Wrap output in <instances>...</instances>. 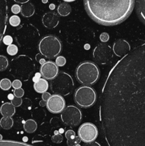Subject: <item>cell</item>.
I'll return each instance as SVG.
<instances>
[{"label":"cell","instance_id":"8fae6325","mask_svg":"<svg viewBox=\"0 0 145 146\" xmlns=\"http://www.w3.org/2000/svg\"><path fill=\"white\" fill-rule=\"evenodd\" d=\"M78 136L84 143L93 142L98 135V130L96 125L91 123H85L80 126L78 131Z\"/></svg>","mask_w":145,"mask_h":146},{"label":"cell","instance_id":"f546056e","mask_svg":"<svg viewBox=\"0 0 145 146\" xmlns=\"http://www.w3.org/2000/svg\"><path fill=\"white\" fill-rule=\"evenodd\" d=\"M81 142V140L79 136H75L72 139H69L67 141V145L68 146H75L78 145Z\"/></svg>","mask_w":145,"mask_h":146},{"label":"cell","instance_id":"7c38bea8","mask_svg":"<svg viewBox=\"0 0 145 146\" xmlns=\"http://www.w3.org/2000/svg\"><path fill=\"white\" fill-rule=\"evenodd\" d=\"M46 107L52 113H60L65 108V101L63 96L59 95H53L46 102Z\"/></svg>","mask_w":145,"mask_h":146},{"label":"cell","instance_id":"ba28073f","mask_svg":"<svg viewBox=\"0 0 145 146\" xmlns=\"http://www.w3.org/2000/svg\"><path fill=\"white\" fill-rule=\"evenodd\" d=\"M97 100L95 90L88 86H80L74 94V101L81 108H87L94 105Z\"/></svg>","mask_w":145,"mask_h":146},{"label":"cell","instance_id":"7bdbcfd3","mask_svg":"<svg viewBox=\"0 0 145 146\" xmlns=\"http://www.w3.org/2000/svg\"><path fill=\"white\" fill-rule=\"evenodd\" d=\"M84 146H101L97 142H90V143H87Z\"/></svg>","mask_w":145,"mask_h":146},{"label":"cell","instance_id":"74e56055","mask_svg":"<svg viewBox=\"0 0 145 146\" xmlns=\"http://www.w3.org/2000/svg\"><path fill=\"white\" fill-rule=\"evenodd\" d=\"M100 41H102V42H107V41H109V34L106 32L102 33V34H100Z\"/></svg>","mask_w":145,"mask_h":146},{"label":"cell","instance_id":"4fadbf2b","mask_svg":"<svg viewBox=\"0 0 145 146\" xmlns=\"http://www.w3.org/2000/svg\"><path fill=\"white\" fill-rule=\"evenodd\" d=\"M58 68L55 63L46 61L42 64L40 68V74L45 80H52L58 75Z\"/></svg>","mask_w":145,"mask_h":146},{"label":"cell","instance_id":"f1b7e54d","mask_svg":"<svg viewBox=\"0 0 145 146\" xmlns=\"http://www.w3.org/2000/svg\"><path fill=\"white\" fill-rule=\"evenodd\" d=\"M18 48L16 45L11 44V45L7 46V54L10 56H15L16 54L18 53Z\"/></svg>","mask_w":145,"mask_h":146},{"label":"cell","instance_id":"44dd1931","mask_svg":"<svg viewBox=\"0 0 145 146\" xmlns=\"http://www.w3.org/2000/svg\"><path fill=\"white\" fill-rule=\"evenodd\" d=\"M57 11L58 14L61 17H67L69 15L71 12V7L68 3H61L58 5L57 8Z\"/></svg>","mask_w":145,"mask_h":146},{"label":"cell","instance_id":"30bf717a","mask_svg":"<svg viewBox=\"0 0 145 146\" xmlns=\"http://www.w3.org/2000/svg\"><path fill=\"white\" fill-rule=\"evenodd\" d=\"M93 58L99 64H106L113 56L112 49L107 44H98L93 50Z\"/></svg>","mask_w":145,"mask_h":146},{"label":"cell","instance_id":"83f0119b","mask_svg":"<svg viewBox=\"0 0 145 146\" xmlns=\"http://www.w3.org/2000/svg\"><path fill=\"white\" fill-rule=\"evenodd\" d=\"M9 22L10 25L12 26V27H18L21 23V19L16 15L11 16L9 18Z\"/></svg>","mask_w":145,"mask_h":146},{"label":"cell","instance_id":"4dcf8cb0","mask_svg":"<svg viewBox=\"0 0 145 146\" xmlns=\"http://www.w3.org/2000/svg\"><path fill=\"white\" fill-rule=\"evenodd\" d=\"M65 64H66V59L65 57L62 56H58L55 59V64L57 65V66H63Z\"/></svg>","mask_w":145,"mask_h":146},{"label":"cell","instance_id":"d590c367","mask_svg":"<svg viewBox=\"0 0 145 146\" xmlns=\"http://www.w3.org/2000/svg\"><path fill=\"white\" fill-rule=\"evenodd\" d=\"M2 41H3V43H4L5 45L9 46V45H11V44H12L13 38L11 36L7 35V36H5L3 37Z\"/></svg>","mask_w":145,"mask_h":146},{"label":"cell","instance_id":"ab89813d","mask_svg":"<svg viewBox=\"0 0 145 146\" xmlns=\"http://www.w3.org/2000/svg\"><path fill=\"white\" fill-rule=\"evenodd\" d=\"M11 11L15 14H18L19 12H21V7L18 4H14L11 7Z\"/></svg>","mask_w":145,"mask_h":146},{"label":"cell","instance_id":"6da1fadb","mask_svg":"<svg viewBox=\"0 0 145 146\" xmlns=\"http://www.w3.org/2000/svg\"><path fill=\"white\" fill-rule=\"evenodd\" d=\"M100 121L108 146H145V43L122 57L108 74Z\"/></svg>","mask_w":145,"mask_h":146},{"label":"cell","instance_id":"277c9868","mask_svg":"<svg viewBox=\"0 0 145 146\" xmlns=\"http://www.w3.org/2000/svg\"><path fill=\"white\" fill-rule=\"evenodd\" d=\"M75 76L80 84L82 85H92L99 78V68L93 62L84 61L77 66Z\"/></svg>","mask_w":145,"mask_h":146},{"label":"cell","instance_id":"c3c4849f","mask_svg":"<svg viewBox=\"0 0 145 146\" xmlns=\"http://www.w3.org/2000/svg\"><path fill=\"white\" fill-rule=\"evenodd\" d=\"M63 1H65V2H72V1H75V0H63Z\"/></svg>","mask_w":145,"mask_h":146},{"label":"cell","instance_id":"d4e9b609","mask_svg":"<svg viewBox=\"0 0 145 146\" xmlns=\"http://www.w3.org/2000/svg\"><path fill=\"white\" fill-rule=\"evenodd\" d=\"M0 146H33L30 144L26 143L18 142V141H0Z\"/></svg>","mask_w":145,"mask_h":146},{"label":"cell","instance_id":"52a82bcc","mask_svg":"<svg viewBox=\"0 0 145 146\" xmlns=\"http://www.w3.org/2000/svg\"><path fill=\"white\" fill-rule=\"evenodd\" d=\"M62 45L56 36H45L41 38L38 44V49L42 56L47 58H53L61 53Z\"/></svg>","mask_w":145,"mask_h":146},{"label":"cell","instance_id":"d6986e66","mask_svg":"<svg viewBox=\"0 0 145 146\" xmlns=\"http://www.w3.org/2000/svg\"><path fill=\"white\" fill-rule=\"evenodd\" d=\"M34 88L37 93L44 94L47 92V90L48 89V83L47 82V80L44 78H40L37 82L34 83Z\"/></svg>","mask_w":145,"mask_h":146},{"label":"cell","instance_id":"681fc988","mask_svg":"<svg viewBox=\"0 0 145 146\" xmlns=\"http://www.w3.org/2000/svg\"><path fill=\"white\" fill-rule=\"evenodd\" d=\"M2 141V135L0 134V141Z\"/></svg>","mask_w":145,"mask_h":146},{"label":"cell","instance_id":"8d00e7d4","mask_svg":"<svg viewBox=\"0 0 145 146\" xmlns=\"http://www.w3.org/2000/svg\"><path fill=\"white\" fill-rule=\"evenodd\" d=\"M65 136L67 139L69 140V139H72V138H74L76 135H75V133L72 130H68V131H67L66 132H65Z\"/></svg>","mask_w":145,"mask_h":146},{"label":"cell","instance_id":"836d02e7","mask_svg":"<svg viewBox=\"0 0 145 146\" xmlns=\"http://www.w3.org/2000/svg\"><path fill=\"white\" fill-rule=\"evenodd\" d=\"M22 101L21 98H17V97L14 96V98H13V100H11V104L14 106V107H18L20 106H21L22 104Z\"/></svg>","mask_w":145,"mask_h":146},{"label":"cell","instance_id":"e575fe53","mask_svg":"<svg viewBox=\"0 0 145 146\" xmlns=\"http://www.w3.org/2000/svg\"><path fill=\"white\" fill-rule=\"evenodd\" d=\"M24 95V90L23 88H17L14 90V96L17 98H22Z\"/></svg>","mask_w":145,"mask_h":146},{"label":"cell","instance_id":"7402d4cb","mask_svg":"<svg viewBox=\"0 0 145 146\" xmlns=\"http://www.w3.org/2000/svg\"><path fill=\"white\" fill-rule=\"evenodd\" d=\"M24 129L28 133H32L37 129V123L33 119H28L24 123Z\"/></svg>","mask_w":145,"mask_h":146},{"label":"cell","instance_id":"cb8c5ba5","mask_svg":"<svg viewBox=\"0 0 145 146\" xmlns=\"http://www.w3.org/2000/svg\"><path fill=\"white\" fill-rule=\"evenodd\" d=\"M32 116L34 119L36 120L38 122H41L44 120L45 117V113L41 108H36L32 112Z\"/></svg>","mask_w":145,"mask_h":146},{"label":"cell","instance_id":"5bb4252c","mask_svg":"<svg viewBox=\"0 0 145 146\" xmlns=\"http://www.w3.org/2000/svg\"><path fill=\"white\" fill-rule=\"evenodd\" d=\"M8 4L7 0H0V44L7 27Z\"/></svg>","mask_w":145,"mask_h":146},{"label":"cell","instance_id":"ffe728a7","mask_svg":"<svg viewBox=\"0 0 145 146\" xmlns=\"http://www.w3.org/2000/svg\"><path fill=\"white\" fill-rule=\"evenodd\" d=\"M35 12V7L31 3L27 2L21 7V13L23 17H31Z\"/></svg>","mask_w":145,"mask_h":146},{"label":"cell","instance_id":"ac0fdd59","mask_svg":"<svg viewBox=\"0 0 145 146\" xmlns=\"http://www.w3.org/2000/svg\"><path fill=\"white\" fill-rule=\"evenodd\" d=\"M135 7L138 17L145 24V0H136Z\"/></svg>","mask_w":145,"mask_h":146},{"label":"cell","instance_id":"5b68a950","mask_svg":"<svg viewBox=\"0 0 145 146\" xmlns=\"http://www.w3.org/2000/svg\"><path fill=\"white\" fill-rule=\"evenodd\" d=\"M51 90L56 95L65 96L71 94L74 88L72 77L65 72H58V75L51 80Z\"/></svg>","mask_w":145,"mask_h":146},{"label":"cell","instance_id":"1f68e13d","mask_svg":"<svg viewBox=\"0 0 145 146\" xmlns=\"http://www.w3.org/2000/svg\"><path fill=\"white\" fill-rule=\"evenodd\" d=\"M63 137L59 133L57 134H55L52 138V141L53 143H61L63 141Z\"/></svg>","mask_w":145,"mask_h":146},{"label":"cell","instance_id":"d6a6232c","mask_svg":"<svg viewBox=\"0 0 145 146\" xmlns=\"http://www.w3.org/2000/svg\"><path fill=\"white\" fill-rule=\"evenodd\" d=\"M22 108L24 109H29L32 106V102L31 100L28 99V98H25L24 101H22Z\"/></svg>","mask_w":145,"mask_h":146},{"label":"cell","instance_id":"484cf974","mask_svg":"<svg viewBox=\"0 0 145 146\" xmlns=\"http://www.w3.org/2000/svg\"><path fill=\"white\" fill-rule=\"evenodd\" d=\"M12 86V83L8 78H3L0 81V88L3 91H8Z\"/></svg>","mask_w":145,"mask_h":146},{"label":"cell","instance_id":"603a6c76","mask_svg":"<svg viewBox=\"0 0 145 146\" xmlns=\"http://www.w3.org/2000/svg\"><path fill=\"white\" fill-rule=\"evenodd\" d=\"M14 125L11 117H3L0 120V126L4 130H9Z\"/></svg>","mask_w":145,"mask_h":146},{"label":"cell","instance_id":"7dc6e473","mask_svg":"<svg viewBox=\"0 0 145 146\" xmlns=\"http://www.w3.org/2000/svg\"><path fill=\"white\" fill-rule=\"evenodd\" d=\"M40 106H41V107L44 106H46V102H45V101H41V102H40Z\"/></svg>","mask_w":145,"mask_h":146},{"label":"cell","instance_id":"bcb514c9","mask_svg":"<svg viewBox=\"0 0 145 146\" xmlns=\"http://www.w3.org/2000/svg\"><path fill=\"white\" fill-rule=\"evenodd\" d=\"M14 98V94H9L8 95V98L9 100H13V98Z\"/></svg>","mask_w":145,"mask_h":146},{"label":"cell","instance_id":"7a4b0ae2","mask_svg":"<svg viewBox=\"0 0 145 146\" xmlns=\"http://www.w3.org/2000/svg\"><path fill=\"white\" fill-rule=\"evenodd\" d=\"M87 13L95 22L114 26L126 20L132 13L135 0H83Z\"/></svg>","mask_w":145,"mask_h":146},{"label":"cell","instance_id":"8992f818","mask_svg":"<svg viewBox=\"0 0 145 146\" xmlns=\"http://www.w3.org/2000/svg\"><path fill=\"white\" fill-rule=\"evenodd\" d=\"M38 30L32 24L23 25L16 32V41L21 47H30L34 46L39 39Z\"/></svg>","mask_w":145,"mask_h":146},{"label":"cell","instance_id":"4316f807","mask_svg":"<svg viewBox=\"0 0 145 146\" xmlns=\"http://www.w3.org/2000/svg\"><path fill=\"white\" fill-rule=\"evenodd\" d=\"M9 66V61L4 56H0V71H4Z\"/></svg>","mask_w":145,"mask_h":146},{"label":"cell","instance_id":"9c48e42d","mask_svg":"<svg viewBox=\"0 0 145 146\" xmlns=\"http://www.w3.org/2000/svg\"><path fill=\"white\" fill-rule=\"evenodd\" d=\"M63 123L70 127H75L82 121V113L75 106H68L61 112Z\"/></svg>","mask_w":145,"mask_h":146},{"label":"cell","instance_id":"ee69618b","mask_svg":"<svg viewBox=\"0 0 145 146\" xmlns=\"http://www.w3.org/2000/svg\"><path fill=\"white\" fill-rule=\"evenodd\" d=\"M15 2L16 3H18V4H26V3L28 2V1H30V0H14Z\"/></svg>","mask_w":145,"mask_h":146},{"label":"cell","instance_id":"60d3db41","mask_svg":"<svg viewBox=\"0 0 145 146\" xmlns=\"http://www.w3.org/2000/svg\"><path fill=\"white\" fill-rule=\"evenodd\" d=\"M58 119H59L58 118H52V120H51V125H52L53 127H54V128H56V127L59 126L60 122H59V120Z\"/></svg>","mask_w":145,"mask_h":146},{"label":"cell","instance_id":"f35d334b","mask_svg":"<svg viewBox=\"0 0 145 146\" xmlns=\"http://www.w3.org/2000/svg\"><path fill=\"white\" fill-rule=\"evenodd\" d=\"M12 86L14 89H17V88H20L22 86V83L20 80L15 79L12 83Z\"/></svg>","mask_w":145,"mask_h":146},{"label":"cell","instance_id":"2e32d148","mask_svg":"<svg viewBox=\"0 0 145 146\" xmlns=\"http://www.w3.org/2000/svg\"><path fill=\"white\" fill-rule=\"evenodd\" d=\"M42 23L44 27L48 29H54L59 23V17L55 12L49 11L43 16Z\"/></svg>","mask_w":145,"mask_h":146},{"label":"cell","instance_id":"3957f363","mask_svg":"<svg viewBox=\"0 0 145 146\" xmlns=\"http://www.w3.org/2000/svg\"><path fill=\"white\" fill-rule=\"evenodd\" d=\"M36 65L31 57L26 55H20L11 60L10 72L16 78L23 81H27L34 71Z\"/></svg>","mask_w":145,"mask_h":146},{"label":"cell","instance_id":"b9f144b4","mask_svg":"<svg viewBox=\"0 0 145 146\" xmlns=\"http://www.w3.org/2000/svg\"><path fill=\"white\" fill-rule=\"evenodd\" d=\"M51 95L48 92H45L44 94H42V100L45 102H47V101L49 100V98H51Z\"/></svg>","mask_w":145,"mask_h":146},{"label":"cell","instance_id":"816d5d0a","mask_svg":"<svg viewBox=\"0 0 145 146\" xmlns=\"http://www.w3.org/2000/svg\"><path fill=\"white\" fill-rule=\"evenodd\" d=\"M75 146H81L80 145H79V144H78V145H76Z\"/></svg>","mask_w":145,"mask_h":146},{"label":"cell","instance_id":"f907efd6","mask_svg":"<svg viewBox=\"0 0 145 146\" xmlns=\"http://www.w3.org/2000/svg\"><path fill=\"white\" fill-rule=\"evenodd\" d=\"M63 129L60 130V133H61H61H63Z\"/></svg>","mask_w":145,"mask_h":146},{"label":"cell","instance_id":"f6af8a7d","mask_svg":"<svg viewBox=\"0 0 145 146\" xmlns=\"http://www.w3.org/2000/svg\"><path fill=\"white\" fill-rule=\"evenodd\" d=\"M41 56H42V55H41V54H38L36 55V61H38V62L41 59V58H41Z\"/></svg>","mask_w":145,"mask_h":146},{"label":"cell","instance_id":"e0dca14e","mask_svg":"<svg viewBox=\"0 0 145 146\" xmlns=\"http://www.w3.org/2000/svg\"><path fill=\"white\" fill-rule=\"evenodd\" d=\"M16 112L15 107L11 103H4L0 108V113L3 117H11Z\"/></svg>","mask_w":145,"mask_h":146},{"label":"cell","instance_id":"9a60e30c","mask_svg":"<svg viewBox=\"0 0 145 146\" xmlns=\"http://www.w3.org/2000/svg\"><path fill=\"white\" fill-rule=\"evenodd\" d=\"M131 47L129 43L125 39H117L114 43L112 51L116 56L123 57L130 51Z\"/></svg>","mask_w":145,"mask_h":146}]
</instances>
